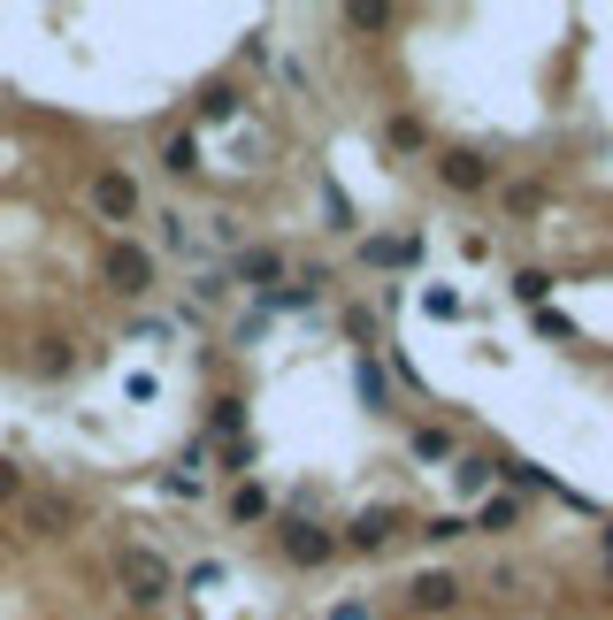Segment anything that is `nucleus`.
<instances>
[{
    "mask_svg": "<svg viewBox=\"0 0 613 620\" xmlns=\"http://www.w3.org/2000/svg\"><path fill=\"white\" fill-rule=\"evenodd\" d=\"M116 583H123V590H131L139 606H161V598L176 590V575H169V559H161L153 544H123V552H116Z\"/></svg>",
    "mask_w": 613,
    "mask_h": 620,
    "instance_id": "1",
    "label": "nucleus"
},
{
    "mask_svg": "<svg viewBox=\"0 0 613 620\" xmlns=\"http://www.w3.org/2000/svg\"><path fill=\"white\" fill-rule=\"evenodd\" d=\"M100 276H108V292L147 300V292H153V253H147V246H131V238H116L108 261H100Z\"/></svg>",
    "mask_w": 613,
    "mask_h": 620,
    "instance_id": "2",
    "label": "nucleus"
},
{
    "mask_svg": "<svg viewBox=\"0 0 613 620\" xmlns=\"http://www.w3.org/2000/svg\"><path fill=\"white\" fill-rule=\"evenodd\" d=\"M438 176H445V192H460V199L491 192V161L475 154V146H445V154H438Z\"/></svg>",
    "mask_w": 613,
    "mask_h": 620,
    "instance_id": "3",
    "label": "nucleus"
},
{
    "mask_svg": "<svg viewBox=\"0 0 613 620\" xmlns=\"http://www.w3.org/2000/svg\"><path fill=\"white\" fill-rule=\"evenodd\" d=\"M93 207H100L108 222H131V215H139V176H131V168H100V176H93Z\"/></svg>",
    "mask_w": 613,
    "mask_h": 620,
    "instance_id": "4",
    "label": "nucleus"
},
{
    "mask_svg": "<svg viewBox=\"0 0 613 620\" xmlns=\"http://www.w3.org/2000/svg\"><path fill=\"white\" fill-rule=\"evenodd\" d=\"M391 536H399V505H361V513H353V529H345V544H353V552H384Z\"/></svg>",
    "mask_w": 613,
    "mask_h": 620,
    "instance_id": "5",
    "label": "nucleus"
},
{
    "mask_svg": "<svg viewBox=\"0 0 613 620\" xmlns=\"http://www.w3.org/2000/svg\"><path fill=\"white\" fill-rule=\"evenodd\" d=\"M330 552H337L330 529H314V521H292V529H284V559H292V567H322Z\"/></svg>",
    "mask_w": 613,
    "mask_h": 620,
    "instance_id": "6",
    "label": "nucleus"
},
{
    "mask_svg": "<svg viewBox=\"0 0 613 620\" xmlns=\"http://www.w3.org/2000/svg\"><path fill=\"white\" fill-rule=\"evenodd\" d=\"M407 598H415V613H453V606H460V583L430 567V575H415V583H407Z\"/></svg>",
    "mask_w": 613,
    "mask_h": 620,
    "instance_id": "7",
    "label": "nucleus"
},
{
    "mask_svg": "<svg viewBox=\"0 0 613 620\" xmlns=\"http://www.w3.org/2000/svg\"><path fill=\"white\" fill-rule=\"evenodd\" d=\"M284 276V261L269 253V246H254V253H238V284H254V292H269Z\"/></svg>",
    "mask_w": 613,
    "mask_h": 620,
    "instance_id": "8",
    "label": "nucleus"
},
{
    "mask_svg": "<svg viewBox=\"0 0 613 620\" xmlns=\"http://www.w3.org/2000/svg\"><path fill=\"white\" fill-rule=\"evenodd\" d=\"M161 168H169V176H192V168H200V139H192V131H169V139H161Z\"/></svg>",
    "mask_w": 613,
    "mask_h": 620,
    "instance_id": "9",
    "label": "nucleus"
},
{
    "mask_svg": "<svg viewBox=\"0 0 613 620\" xmlns=\"http://www.w3.org/2000/svg\"><path fill=\"white\" fill-rule=\"evenodd\" d=\"M353 383H361V399H368V414H384V406H391V383H384V368H376L368 352H361V368H353Z\"/></svg>",
    "mask_w": 613,
    "mask_h": 620,
    "instance_id": "10",
    "label": "nucleus"
},
{
    "mask_svg": "<svg viewBox=\"0 0 613 620\" xmlns=\"http://www.w3.org/2000/svg\"><path fill=\"white\" fill-rule=\"evenodd\" d=\"M69 529V505L62 498H31V536H62Z\"/></svg>",
    "mask_w": 613,
    "mask_h": 620,
    "instance_id": "11",
    "label": "nucleus"
},
{
    "mask_svg": "<svg viewBox=\"0 0 613 620\" xmlns=\"http://www.w3.org/2000/svg\"><path fill=\"white\" fill-rule=\"evenodd\" d=\"M368 261L376 269H407L415 261V238H368Z\"/></svg>",
    "mask_w": 613,
    "mask_h": 620,
    "instance_id": "12",
    "label": "nucleus"
},
{
    "mask_svg": "<svg viewBox=\"0 0 613 620\" xmlns=\"http://www.w3.org/2000/svg\"><path fill=\"white\" fill-rule=\"evenodd\" d=\"M415 460H453V429L422 422V429H415Z\"/></svg>",
    "mask_w": 613,
    "mask_h": 620,
    "instance_id": "13",
    "label": "nucleus"
},
{
    "mask_svg": "<svg viewBox=\"0 0 613 620\" xmlns=\"http://www.w3.org/2000/svg\"><path fill=\"white\" fill-rule=\"evenodd\" d=\"M261 513H269V490L261 482H238L230 490V521H261Z\"/></svg>",
    "mask_w": 613,
    "mask_h": 620,
    "instance_id": "14",
    "label": "nucleus"
},
{
    "mask_svg": "<svg viewBox=\"0 0 613 620\" xmlns=\"http://www.w3.org/2000/svg\"><path fill=\"white\" fill-rule=\"evenodd\" d=\"M200 116H207V123L238 116V85H207V93H200Z\"/></svg>",
    "mask_w": 613,
    "mask_h": 620,
    "instance_id": "15",
    "label": "nucleus"
},
{
    "mask_svg": "<svg viewBox=\"0 0 613 620\" xmlns=\"http://www.w3.org/2000/svg\"><path fill=\"white\" fill-rule=\"evenodd\" d=\"M514 521H521V505H514V498H483V513H475V529H491V536H498V529H514Z\"/></svg>",
    "mask_w": 613,
    "mask_h": 620,
    "instance_id": "16",
    "label": "nucleus"
},
{
    "mask_svg": "<svg viewBox=\"0 0 613 620\" xmlns=\"http://www.w3.org/2000/svg\"><path fill=\"white\" fill-rule=\"evenodd\" d=\"M345 23H353V31H384V23H391V8H376V0H353V8H345Z\"/></svg>",
    "mask_w": 613,
    "mask_h": 620,
    "instance_id": "17",
    "label": "nucleus"
},
{
    "mask_svg": "<svg viewBox=\"0 0 613 620\" xmlns=\"http://www.w3.org/2000/svg\"><path fill=\"white\" fill-rule=\"evenodd\" d=\"M545 292H552V276H545V269H521V276H514V300H529V307H545Z\"/></svg>",
    "mask_w": 613,
    "mask_h": 620,
    "instance_id": "18",
    "label": "nucleus"
},
{
    "mask_svg": "<svg viewBox=\"0 0 613 620\" xmlns=\"http://www.w3.org/2000/svg\"><path fill=\"white\" fill-rule=\"evenodd\" d=\"M506 207H514V215H537V207H545V184H506Z\"/></svg>",
    "mask_w": 613,
    "mask_h": 620,
    "instance_id": "19",
    "label": "nucleus"
},
{
    "mask_svg": "<svg viewBox=\"0 0 613 620\" xmlns=\"http://www.w3.org/2000/svg\"><path fill=\"white\" fill-rule=\"evenodd\" d=\"M422 536H430V544H453V536H467V521H460V513H430Z\"/></svg>",
    "mask_w": 613,
    "mask_h": 620,
    "instance_id": "20",
    "label": "nucleus"
},
{
    "mask_svg": "<svg viewBox=\"0 0 613 620\" xmlns=\"http://www.w3.org/2000/svg\"><path fill=\"white\" fill-rule=\"evenodd\" d=\"M453 475H460V490H491V460H460Z\"/></svg>",
    "mask_w": 613,
    "mask_h": 620,
    "instance_id": "21",
    "label": "nucleus"
},
{
    "mask_svg": "<svg viewBox=\"0 0 613 620\" xmlns=\"http://www.w3.org/2000/svg\"><path fill=\"white\" fill-rule=\"evenodd\" d=\"M391 146H399V154H422V123L399 116V123H391Z\"/></svg>",
    "mask_w": 613,
    "mask_h": 620,
    "instance_id": "22",
    "label": "nucleus"
},
{
    "mask_svg": "<svg viewBox=\"0 0 613 620\" xmlns=\"http://www.w3.org/2000/svg\"><path fill=\"white\" fill-rule=\"evenodd\" d=\"M8 498H23V467L0 453V505H8Z\"/></svg>",
    "mask_w": 613,
    "mask_h": 620,
    "instance_id": "23",
    "label": "nucleus"
},
{
    "mask_svg": "<svg viewBox=\"0 0 613 620\" xmlns=\"http://www.w3.org/2000/svg\"><path fill=\"white\" fill-rule=\"evenodd\" d=\"M537 329H545V337H576V322H568L560 307H537Z\"/></svg>",
    "mask_w": 613,
    "mask_h": 620,
    "instance_id": "24",
    "label": "nucleus"
},
{
    "mask_svg": "<svg viewBox=\"0 0 613 620\" xmlns=\"http://www.w3.org/2000/svg\"><path fill=\"white\" fill-rule=\"evenodd\" d=\"M238 422H246V414H238V399H215V429H223V437H238Z\"/></svg>",
    "mask_w": 613,
    "mask_h": 620,
    "instance_id": "25",
    "label": "nucleus"
},
{
    "mask_svg": "<svg viewBox=\"0 0 613 620\" xmlns=\"http://www.w3.org/2000/svg\"><path fill=\"white\" fill-rule=\"evenodd\" d=\"M330 620H376V613H368V606L353 598V606H337V613H330Z\"/></svg>",
    "mask_w": 613,
    "mask_h": 620,
    "instance_id": "26",
    "label": "nucleus"
},
{
    "mask_svg": "<svg viewBox=\"0 0 613 620\" xmlns=\"http://www.w3.org/2000/svg\"><path fill=\"white\" fill-rule=\"evenodd\" d=\"M606 559H613V536H606Z\"/></svg>",
    "mask_w": 613,
    "mask_h": 620,
    "instance_id": "27",
    "label": "nucleus"
}]
</instances>
